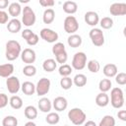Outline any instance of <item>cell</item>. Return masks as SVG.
<instances>
[{
  "instance_id": "cell-20",
  "label": "cell",
  "mask_w": 126,
  "mask_h": 126,
  "mask_svg": "<svg viewBox=\"0 0 126 126\" xmlns=\"http://www.w3.org/2000/svg\"><path fill=\"white\" fill-rule=\"evenodd\" d=\"M21 90L26 95H32L35 93V86L30 81H26L21 85Z\"/></svg>"
},
{
  "instance_id": "cell-1",
  "label": "cell",
  "mask_w": 126,
  "mask_h": 126,
  "mask_svg": "<svg viewBox=\"0 0 126 126\" xmlns=\"http://www.w3.org/2000/svg\"><path fill=\"white\" fill-rule=\"evenodd\" d=\"M21 52H22V47H21V44L17 40L11 39L6 42L5 57L7 60H9V61L16 60L21 55Z\"/></svg>"
},
{
  "instance_id": "cell-23",
  "label": "cell",
  "mask_w": 126,
  "mask_h": 126,
  "mask_svg": "<svg viewBox=\"0 0 126 126\" xmlns=\"http://www.w3.org/2000/svg\"><path fill=\"white\" fill-rule=\"evenodd\" d=\"M8 12L9 15L12 16L13 18H17L21 13H22V7L19 2H12L8 6Z\"/></svg>"
},
{
  "instance_id": "cell-22",
  "label": "cell",
  "mask_w": 126,
  "mask_h": 126,
  "mask_svg": "<svg viewBox=\"0 0 126 126\" xmlns=\"http://www.w3.org/2000/svg\"><path fill=\"white\" fill-rule=\"evenodd\" d=\"M78 10V4L75 1H65L63 3V11L66 14L73 15Z\"/></svg>"
},
{
  "instance_id": "cell-21",
  "label": "cell",
  "mask_w": 126,
  "mask_h": 126,
  "mask_svg": "<svg viewBox=\"0 0 126 126\" xmlns=\"http://www.w3.org/2000/svg\"><path fill=\"white\" fill-rule=\"evenodd\" d=\"M109 103V96L106 93H99L95 96V104L99 107H105Z\"/></svg>"
},
{
  "instance_id": "cell-11",
  "label": "cell",
  "mask_w": 126,
  "mask_h": 126,
  "mask_svg": "<svg viewBox=\"0 0 126 126\" xmlns=\"http://www.w3.org/2000/svg\"><path fill=\"white\" fill-rule=\"evenodd\" d=\"M21 59L24 63H26L27 65L32 64L35 59H36V54L35 51L32 48H25L22 52H21Z\"/></svg>"
},
{
  "instance_id": "cell-35",
  "label": "cell",
  "mask_w": 126,
  "mask_h": 126,
  "mask_svg": "<svg viewBox=\"0 0 126 126\" xmlns=\"http://www.w3.org/2000/svg\"><path fill=\"white\" fill-rule=\"evenodd\" d=\"M99 25L104 30H109L113 27V20L110 17H103L101 20H99Z\"/></svg>"
},
{
  "instance_id": "cell-50",
  "label": "cell",
  "mask_w": 126,
  "mask_h": 126,
  "mask_svg": "<svg viewBox=\"0 0 126 126\" xmlns=\"http://www.w3.org/2000/svg\"><path fill=\"white\" fill-rule=\"evenodd\" d=\"M29 0H20V3H29Z\"/></svg>"
},
{
  "instance_id": "cell-19",
  "label": "cell",
  "mask_w": 126,
  "mask_h": 126,
  "mask_svg": "<svg viewBox=\"0 0 126 126\" xmlns=\"http://www.w3.org/2000/svg\"><path fill=\"white\" fill-rule=\"evenodd\" d=\"M14 72V65L11 63H6L0 65V77L2 78H9L12 76Z\"/></svg>"
},
{
  "instance_id": "cell-17",
  "label": "cell",
  "mask_w": 126,
  "mask_h": 126,
  "mask_svg": "<svg viewBox=\"0 0 126 126\" xmlns=\"http://www.w3.org/2000/svg\"><path fill=\"white\" fill-rule=\"evenodd\" d=\"M102 73L106 78H112V77H115L116 74L118 73V68L115 64L108 63L104 65V67L102 68Z\"/></svg>"
},
{
  "instance_id": "cell-31",
  "label": "cell",
  "mask_w": 126,
  "mask_h": 126,
  "mask_svg": "<svg viewBox=\"0 0 126 126\" xmlns=\"http://www.w3.org/2000/svg\"><path fill=\"white\" fill-rule=\"evenodd\" d=\"M97 126H115V119L112 115H104Z\"/></svg>"
},
{
  "instance_id": "cell-39",
  "label": "cell",
  "mask_w": 126,
  "mask_h": 126,
  "mask_svg": "<svg viewBox=\"0 0 126 126\" xmlns=\"http://www.w3.org/2000/svg\"><path fill=\"white\" fill-rule=\"evenodd\" d=\"M68 59V54H67V51H64L62 53H59L57 55H55V61L57 63H60L61 65L65 64L66 61Z\"/></svg>"
},
{
  "instance_id": "cell-32",
  "label": "cell",
  "mask_w": 126,
  "mask_h": 126,
  "mask_svg": "<svg viewBox=\"0 0 126 126\" xmlns=\"http://www.w3.org/2000/svg\"><path fill=\"white\" fill-rule=\"evenodd\" d=\"M87 67H88V69H89L90 72H92V73H97L99 71V69H100V64H99V62L97 60L92 59V60H90L87 63Z\"/></svg>"
},
{
  "instance_id": "cell-16",
  "label": "cell",
  "mask_w": 126,
  "mask_h": 126,
  "mask_svg": "<svg viewBox=\"0 0 126 126\" xmlns=\"http://www.w3.org/2000/svg\"><path fill=\"white\" fill-rule=\"evenodd\" d=\"M37 107L41 112L44 113H48L50 112L51 108H52V102L50 101L49 98L47 97H41L38 101H37Z\"/></svg>"
},
{
  "instance_id": "cell-28",
  "label": "cell",
  "mask_w": 126,
  "mask_h": 126,
  "mask_svg": "<svg viewBox=\"0 0 126 126\" xmlns=\"http://www.w3.org/2000/svg\"><path fill=\"white\" fill-rule=\"evenodd\" d=\"M10 106L14 109H20L23 106V99L19 95H12L9 99Z\"/></svg>"
},
{
  "instance_id": "cell-2",
  "label": "cell",
  "mask_w": 126,
  "mask_h": 126,
  "mask_svg": "<svg viewBox=\"0 0 126 126\" xmlns=\"http://www.w3.org/2000/svg\"><path fill=\"white\" fill-rule=\"evenodd\" d=\"M68 118L74 125H82L87 120V114L79 107H74L68 111Z\"/></svg>"
},
{
  "instance_id": "cell-36",
  "label": "cell",
  "mask_w": 126,
  "mask_h": 126,
  "mask_svg": "<svg viewBox=\"0 0 126 126\" xmlns=\"http://www.w3.org/2000/svg\"><path fill=\"white\" fill-rule=\"evenodd\" d=\"M23 74L27 77H33L36 74V68L35 66H33L32 64L30 65H26L23 68Z\"/></svg>"
},
{
  "instance_id": "cell-33",
  "label": "cell",
  "mask_w": 126,
  "mask_h": 126,
  "mask_svg": "<svg viewBox=\"0 0 126 126\" xmlns=\"http://www.w3.org/2000/svg\"><path fill=\"white\" fill-rule=\"evenodd\" d=\"M2 126H18V119L13 115L5 116L2 120Z\"/></svg>"
},
{
  "instance_id": "cell-18",
  "label": "cell",
  "mask_w": 126,
  "mask_h": 126,
  "mask_svg": "<svg viewBox=\"0 0 126 126\" xmlns=\"http://www.w3.org/2000/svg\"><path fill=\"white\" fill-rule=\"evenodd\" d=\"M67 42H68V45L72 48H77L79 46H81L82 42H83V39H82V36L77 34V33H73V34H70L67 38Z\"/></svg>"
},
{
  "instance_id": "cell-10",
  "label": "cell",
  "mask_w": 126,
  "mask_h": 126,
  "mask_svg": "<svg viewBox=\"0 0 126 126\" xmlns=\"http://www.w3.org/2000/svg\"><path fill=\"white\" fill-rule=\"evenodd\" d=\"M6 87L10 94H16L21 89L20 80L16 76H10L9 78L6 79Z\"/></svg>"
},
{
  "instance_id": "cell-9",
  "label": "cell",
  "mask_w": 126,
  "mask_h": 126,
  "mask_svg": "<svg viewBox=\"0 0 126 126\" xmlns=\"http://www.w3.org/2000/svg\"><path fill=\"white\" fill-rule=\"evenodd\" d=\"M39 35L43 40H45L46 42H49V43H55L59 37L58 33L55 31L48 29V28L41 29V31L39 32Z\"/></svg>"
},
{
  "instance_id": "cell-25",
  "label": "cell",
  "mask_w": 126,
  "mask_h": 126,
  "mask_svg": "<svg viewBox=\"0 0 126 126\" xmlns=\"http://www.w3.org/2000/svg\"><path fill=\"white\" fill-rule=\"evenodd\" d=\"M55 19V12L52 8H47L42 14V21L44 24H51Z\"/></svg>"
},
{
  "instance_id": "cell-5",
  "label": "cell",
  "mask_w": 126,
  "mask_h": 126,
  "mask_svg": "<svg viewBox=\"0 0 126 126\" xmlns=\"http://www.w3.org/2000/svg\"><path fill=\"white\" fill-rule=\"evenodd\" d=\"M71 67L75 70H83L86 66H87V55L85 52L83 51H79L76 52L73 56L72 59V63H71Z\"/></svg>"
},
{
  "instance_id": "cell-13",
  "label": "cell",
  "mask_w": 126,
  "mask_h": 126,
  "mask_svg": "<svg viewBox=\"0 0 126 126\" xmlns=\"http://www.w3.org/2000/svg\"><path fill=\"white\" fill-rule=\"evenodd\" d=\"M84 20L89 26L95 27L99 23V16L94 11H88L84 16Z\"/></svg>"
},
{
  "instance_id": "cell-48",
  "label": "cell",
  "mask_w": 126,
  "mask_h": 126,
  "mask_svg": "<svg viewBox=\"0 0 126 126\" xmlns=\"http://www.w3.org/2000/svg\"><path fill=\"white\" fill-rule=\"evenodd\" d=\"M84 126H97V125L95 124L94 121H93V120H88V121H86V122L84 123Z\"/></svg>"
},
{
  "instance_id": "cell-51",
  "label": "cell",
  "mask_w": 126,
  "mask_h": 126,
  "mask_svg": "<svg viewBox=\"0 0 126 126\" xmlns=\"http://www.w3.org/2000/svg\"><path fill=\"white\" fill-rule=\"evenodd\" d=\"M64 126H69V125H64Z\"/></svg>"
},
{
  "instance_id": "cell-47",
  "label": "cell",
  "mask_w": 126,
  "mask_h": 126,
  "mask_svg": "<svg viewBox=\"0 0 126 126\" xmlns=\"http://www.w3.org/2000/svg\"><path fill=\"white\" fill-rule=\"evenodd\" d=\"M10 5L9 0H0V10H4Z\"/></svg>"
},
{
  "instance_id": "cell-40",
  "label": "cell",
  "mask_w": 126,
  "mask_h": 126,
  "mask_svg": "<svg viewBox=\"0 0 126 126\" xmlns=\"http://www.w3.org/2000/svg\"><path fill=\"white\" fill-rule=\"evenodd\" d=\"M115 82L120 85V86H124L126 85V74L124 72H120L117 73L115 76Z\"/></svg>"
},
{
  "instance_id": "cell-41",
  "label": "cell",
  "mask_w": 126,
  "mask_h": 126,
  "mask_svg": "<svg viewBox=\"0 0 126 126\" xmlns=\"http://www.w3.org/2000/svg\"><path fill=\"white\" fill-rule=\"evenodd\" d=\"M38 40H39V36H38L36 33H33V34H32L28 40H26V41H27V43H28L30 46H33V45H36V44H37Z\"/></svg>"
},
{
  "instance_id": "cell-34",
  "label": "cell",
  "mask_w": 126,
  "mask_h": 126,
  "mask_svg": "<svg viewBox=\"0 0 126 126\" xmlns=\"http://www.w3.org/2000/svg\"><path fill=\"white\" fill-rule=\"evenodd\" d=\"M72 70H73V68H72L70 65H68V64H63V65H61V66L59 67L58 73H59V75L62 76V77H69V76L71 75V73H72Z\"/></svg>"
},
{
  "instance_id": "cell-3",
  "label": "cell",
  "mask_w": 126,
  "mask_h": 126,
  "mask_svg": "<svg viewBox=\"0 0 126 126\" xmlns=\"http://www.w3.org/2000/svg\"><path fill=\"white\" fill-rule=\"evenodd\" d=\"M110 103L114 108H121L124 105V94L123 91L116 87L111 89L110 92Z\"/></svg>"
},
{
  "instance_id": "cell-37",
  "label": "cell",
  "mask_w": 126,
  "mask_h": 126,
  "mask_svg": "<svg viewBox=\"0 0 126 126\" xmlns=\"http://www.w3.org/2000/svg\"><path fill=\"white\" fill-rule=\"evenodd\" d=\"M73 86V80L70 77H62V79L60 80V87L67 91L69 89H71Z\"/></svg>"
},
{
  "instance_id": "cell-45",
  "label": "cell",
  "mask_w": 126,
  "mask_h": 126,
  "mask_svg": "<svg viewBox=\"0 0 126 126\" xmlns=\"http://www.w3.org/2000/svg\"><path fill=\"white\" fill-rule=\"evenodd\" d=\"M39 4L44 8H50L54 6L55 2L53 0H39Z\"/></svg>"
},
{
  "instance_id": "cell-43",
  "label": "cell",
  "mask_w": 126,
  "mask_h": 126,
  "mask_svg": "<svg viewBox=\"0 0 126 126\" xmlns=\"http://www.w3.org/2000/svg\"><path fill=\"white\" fill-rule=\"evenodd\" d=\"M8 96H7V94H0V109L1 108H4L7 104H8Z\"/></svg>"
},
{
  "instance_id": "cell-49",
  "label": "cell",
  "mask_w": 126,
  "mask_h": 126,
  "mask_svg": "<svg viewBox=\"0 0 126 126\" xmlns=\"http://www.w3.org/2000/svg\"><path fill=\"white\" fill-rule=\"evenodd\" d=\"M25 126H36V124H35L34 122H32V121H28V122L25 124Z\"/></svg>"
},
{
  "instance_id": "cell-6",
  "label": "cell",
  "mask_w": 126,
  "mask_h": 126,
  "mask_svg": "<svg viewBox=\"0 0 126 126\" xmlns=\"http://www.w3.org/2000/svg\"><path fill=\"white\" fill-rule=\"evenodd\" d=\"M89 36L92 40V43L94 46L99 47L104 44V34L100 29L93 28L89 32Z\"/></svg>"
},
{
  "instance_id": "cell-12",
  "label": "cell",
  "mask_w": 126,
  "mask_h": 126,
  "mask_svg": "<svg viewBox=\"0 0 126 126\" xmlns=\"http://www.w3.org/2000/svg\"><path fill=\"white\" fill-rule=\"evenodd\" d=\"M109 13L112 16H124L126 15V4L125 3H113L109 7Z\"/></svg>"
},
{
  "instance_id": "cell-30",
  "label": "cell",
  "mask_w": 126,
  "mask_h": 126,
  "mask_svg": "<svg viewBox=\"0 0 126 126\" xmlns=\"http://www.w3.org/2000/svg\"><path fill=\"white\" fill-rule=\"evenodd\" d=\"M72 80L73 84L77 87H84L87 85V77L84 74H77Z\"/></svg>"
},
{
  "instance_id": "cell-46",
  "label": "cell",
  "mask_w": 126,
  "mask_h": 126,
  "mask_svg": "<svg viewBox=\"0 0 126 126\" xmlns=\"http://www.w3.org/2000/svg\"><path fill=\"white\" fill-rule=\"evenodd\" d=\"M117 117L121 121H126V110H119L117 112Z\"/></svg>"
},
{
  "instance_id": "cell-24",
  "label": "cell",
  "mask_w": 126,
  "mask_h": 126,
  "mask_svg": "<svg viewBox=\"0 0 126 126\" xmlns=\"http://www.w3.org/2000/svg\"><path fill=\"white\" fill-rule=\"evenodd\" d=\"M24 114L26 118H28L30 121H32L37 117V108L33 105H28L24 109Z\"/></svg>"
},
{
  "instance_id": "cell-4",
  "label": "cell",
  "mask_w": 126,
  "mask_h": 126,
  "mask_svg": "<svg viewBox=\"0 0 126 126\" xmlns=\"http://www.w3.org/2000/svg\"><path fill=\"white\" fill-rule=\"evenodd\" d=\"M22 25L30 28L32 27L35 23L36 17L34 11L30 7V6H25L22 9Z\"/></svg>"
},
{
  "instance_id": "cell-15",
  "label": "cell",
  "mask_w": 126,
  "mask_h": 126,
  "mask_svg": "<svg viewBox=\"0 0 126 126\" xmlns=\"http://www.w3.org/2000/svg\"><path fill=\"white\" fill-rule=\"evenodd\" d=\"M7 30L11 33H17L22 30V22L17 18L11 19L7 24Z\"/></svg>"
},
{
  "instance_id": "cell-38",
  "label": "cell",
  "mask_w": 126,
  "mask_h": 126,
  "mask_svg": "<svg viewBox=\"0 0 126 126\" xmlns=\"http://www.w3.org/2000/svg\"><path fill=\"white\" fill-rule=\"evenodd\" d=\"M64 51H66V49H65L64 43H62V42H55L54 45L52 46V53H53V55H57V54L62 53Z\"/></svg>"
},
{
  "instance_id": "cell-27",
  "label": "cell",
  "mask_w": 126,
  "mask_h": 126,
  "mask_svg": "<svg viewBox=\"0 0 126 126\" xmlns=\"http://www.w3.org/2000/svg\"><path fill=\"white\" fill-rule=\"evenodd\" d=\"M111 87H112V83L110 79H102L98 83V89L100 93H107L108 91H110Z\"/></svg>"
},
{
  "instance_id": "cell-14",
  "label": "cell",
  "mask_w": 126,
  "mask_h": 126,
  "mask_svg": "<svg viewBox=\"0 0 126 126\" xmlns=\"http://www.w3.org/2000/svg\"><path fill=\"white\" fill-rule=\"evenodd\" d=\"M68 106V100L64 96H56L52 101V107L56 111H64Z\"/></svg>"
},
{
  "instance_id": "cell-29",
  "label": "cell",
  "mask_w": 126,
  "mask_h": 126,
  "mask_svg": "<svg viewBox=\"0 0 126 126\" xmlns=\"http://www.w3.org/2000/svg\"><path fill=\"white\" fill-rule=\"evenodd\" d=\"M59 120H60V116L57 112H48L45 117L46 123H48L50 125H55V124L59 123Z\"/></svg>"
},
{
  "instance_id": "cell-8",
  "label": "cell",
  "mask_w": 126,
  "mask_h": 126,
  "mask_svg": "<svg viewBox=\"0 0 126 126\" xmlns=\"http://www.w3.org/2000/svg\"><path fill=\"white\" fill-rule=\"evenodd\" d=\"M50 86H51V82L49 79L43 77L41 79H39V81L37 82L36 86H35V93L38 96H43L45 95L49 90H50Z\"/></svg>"
},
{
  "instance_id": "cell-7",
  "label": "cell",
  "mask_w": 126,
  "mask_h": 126,
  "mask_svg": "<svg viewBox=\"0 0 126 126\" xmlns=\"http://www.w3.org/2000/svg\"><path fill=\"white\" fill-rule=\"evenodd\" d=\"M63 28H64V31L67 33H69V34L75 33L79 30V23H78L76 17H74V16H67L65 18V20H64Z\"/></svg>"
},
{
  "instance_id": "cell-26",
  "label": "cell",
  "mask_w": 126,
  "mask_h": 126,
  "mask_svg": "<svg viewBox=\"0 0 126 126\" xmlns=\"http://www.w3.org/2000/svg\"><path fill=\"white\" fill-rule=\"evenodd\" d=\"M57 67V62L55 61V59H52V58H48V59H45L42 63V68L45 72H53Z\"/></svg>"
},
{
  "instance_id": "cell-44",
  "label": "cell",
  "mask_w": 126,
  "mask_h": 126,
  "mask_svg": "<svg viewBox=\"0 0 126 126\" xmlns=\"http://www.w3.org/2000/svg\"><path fill=\"white\" fill-rule=\"evenodd\" d=\"M33 33H34V32H33L32 30H30V29H25L24 31H22V37H23L24 39L28 40Z\"/></svg>"
},
{
  "instance_id": "cell-42",
  "label": "cell",
  "mask_w": 126,
  "mask_h": 126,
  "mask_svg": "<svg viewBox=\"0 0 126 126\" xmlns=\"http://www.w3.org/2000/svg\"><path fill=\"white\" fill-rule=\"evenodd\" d=\"M9 22V16L8 13H6L3 10H0V25L2 24H6Z\"/></svg>"
}]
</instances>
